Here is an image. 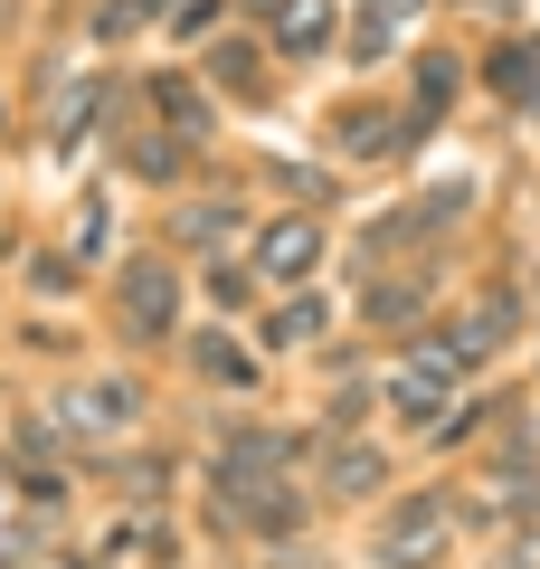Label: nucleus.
<instances>
[{
	"instance_id": "nucleus-1",
	"label": "nucleus",
	"mask_w": 540,
	"mask_h": 569,
	"mask_svg": "<svg viewBox=\"0 0 540 569\" xmlns=\"http://www.w3.org/2000/svg\"><path fill=\"white\" fill-rule=\"evenodd\" d=\"M446 531H456V503H446V493H418V503H399V512L380 522V560H389V569H418Z\"/></svg>"
},
{
	"instance_id": "nucleus-2",
	"label": "nucleus",
	"mask_w": 540,
	"mask_h": 569,
	"mask_svg": "<svg viewBox=\"0 0 540 569\" xmlns=\"http://www.w3.org/2000/svg\"><path fill=\"white\" fill-rule=\"evenodd\" d=\"M464 200H474V181H437L427 200H408V219L370 228V247H399V238H437V228H456V219H464Z\"/></svg>"
},
{
	"instance_id": "nucleus-3",
	"label": "nucleus",
	"mask_w": 540,
	"mask_h": 569,
	"mask_svg": "<svg viewBox=\"0 0 540 569\" xmlns=\"http://www.w3.org/2000/svg\"><path fill=\"white\" fill-rule=\"evenodd\" d=\"M171 313H180L171 266H152V257H142L133 276H123V323H133V332H171Z\"/></svg>"
},
{
	"instance_id": "nucleus-4",
	"label": "nucleus",
	"mask_w": 540,
	"mask_h": 569,
	"mask_svg": "<svg viewBox=\"0 0 540 569\" xmlns=\"http://www.w3.org/2000/svg\"><path fill=\"white\" fill-rule=\"evenodd\" d=\"M322 257V238H313V219H276L257 238V276H303V266Z\"/></svg>"
},
{
	"instance_id": "nucleus-5",
	"label": "nucleus",
	"mask_w": 540,
	"mask_h": 569,
	"mask_svg": "<svg viewBox=\"0 0 540 569\" xmlns=\"http://www.w3.org/2000/svg\"><path fill=\"white\" fill-rule=\"evenodd\" d=\"M408 10H418V0H360V29H351V58H360V67H380L389 48H399V29H408Z\"/></svg>"
},
{
	"instance_id": "nucleus-6",
	"label": "nucleus",
	"mask_w": 540,
	"mask_h": 569,
	"mask_svg": "<svg viewBox=\"0 0 540 569\" xmlns=\"http://www.w3.org/2000/svg\"><path fill=\"white\" fill-rule=\"evenodd\" d=\"M152 104L171 114L180 142H200V133H209V104H200V86H190V77H152Z\"/></svg>"
},
{
	"instance_id": "nucleus-7",
	"label": "nucleus",
	"mask_w": 540,
	"mask_h": 569,
	"mask_svg": "<svg viewBox=\"0 0 540 569\" xmlns=\"http://www.w3.org/2000/svg\"><path fill=\"white\" fill-rule=\"evenodd\" d=\"M360 313H370V323H418V313H427V284L389 276V284H370V295H360Z\"/></svg>"
},
{
	"instance_id": "nucleus-8",
	"label": "nucleus",
	"mask_w": 540,
	"mask_h": 569,
	"mask_svg": "<svg viewBox=\"0 0 540 569\" xmlns=\"http://www.w3.org/2000/svg\"><path fill=\"white\" fill-rule=\"evenodd\" d=\"M190 361H200L209 380H228V389H247V380H257V361H247V351L228 342V332H200V342H190Z\"/></svg>"
},
{
	"instance_id": "nucleus-9",
	"label": "nucleus",
	"mask_w": 540,
	"mask_h": 569,
	"mask_svg": "<svg viewBox=\"0 0 540 569\" xmlns=\"http://www.w3.org/2000/svg\"><path fill=\"white\" fill-rule=\"evenodd\" d=\"M67 418L77 427H133V389L104 380V389H86V399H67Z\"/></svg>"
},
{
	"instance_id": "nucleus-10",
	"label": "nucleus",
	"mask_w": 540,
	"mask_h": 569,
	"mask_svg": "<svg viewBox=\"0 0 540 569\" xmlns=\"http://www.w3.org/2000/svg\"><path fill=\"white\" fill-rule=\"evenodd\" d=\"M322 39H332V10L322 0H284V58H313Z\"/></svg>"
},
{
	"instance_id": "nucleus-11",
	"label": "nucleus",
	"mask_w": 540,
	"mask_h": 569,
	"mask_svg": "<svg viewBox=\"0 0 540 569\" xmlns=\"http://www.w3.org/2000/svg\"><path fill=\"white\" fill-rule=\"evenodd\" d=\"M332 133H341V152H399V123H389V114H370V104H351V114H341Z\"/></svg>"
},
{
	"instance_id": "nucleus-12",
	"label": "nucleus",
	"mask_w": 540,
	"mask_h": 569,
	"mask_svg": "<svg viewBox=\"0 0 540 569\" xmlns=\"http://www.w3.org/2000/svg\"><path fill=\"white\" fill-rule=\"evenodd\" d=\"M380 475H389L380 447H341L332 456V493H351V503H360V493H380Z\"/></svg>"
},
{
	"instance_id": "nucleus-13",
	"label": "nucleus",
	"mask_w": 540,
	"mask_h": 569,
	"mask_svg": "<svg viewBox=\"0 0 540 569\" xmlns=\"http://www.w3.org/2000/svg\"><path fill=\"white\" fill-rule=\"evenodd\" d=\"M493 86H502L512 104H540V48H502V58H493Z\"/></svg>"
},
{
	"instance_id": "nucleus-14",
	"label": "nucleus",
	"mask_w": 540,
	"mask_h": 569,
	"mask_svg": "<svg viewBox=\"0 0 540 569\" xmlns=\"http://www.w3.org/2000/svg\"><path fill=\"white\" fill-rule=\"evenodd\" d=\"M209 77H219V86H238V96H247V86H257V48H247V39L209 48Z\"/></svg>"
},
{
	"instance_id": "nucleus-15",
	"label": "nucleus",
	"mask_w": 540,
	"mask_h": 569,
	"mask_svg": "<svg viewBox=\"0 0 540 569\" xmlns=\"http://www.w3.org/2000/svg\"><path fill=\"white\" fill-rule=\"evenodd\" d=\"M247 295H257V276H247V266H228V257L209 266V305H228V313H238Z\"/></svg>"
},
{
	"instance_id": "nucleus-16",
	"label": "nucleus",
	"mask_w": 540,
	"mask_h": 569,
	"mask_svg": "<svg viewBox=\"0 0 540 569\" xmlns=\"http://www.w3.org/2000/svg\"><path fill=\"white\" fill-rule=\"evenodd\" d=\"M313 332H322V305H313V295H303V305H284V313H276V342H313Z\"/></svg>"
},
{
	"instance_id": "nucleus-17",
	"label": "nucleus",
	"mask_w": 540,
	"mask_h": 569,
	"mask_svg": "<svg viewBox=\"0 0 540 569\" xmlns=\"http://www.w3.org/2000/svg\"><path fill=\"white\" fill-rule=\"evenodd\" d=\"M133 171H142V181H171V171H180V142H133Z\"/></svg>"
},
{
	"instance_id": "nucleus-18",
	"label": "nucleus",
	"mask_w": 540,
	"mask_h": 569,
	"mask_svg": "<svg viewBox=\"0 0 540 569\" xmlns=\"http://www.w3.org/2000/svg\"><path fill=\"white\" fill-rule=\"evenodd\" d=\"M502 569H540V550H531V541H512V550H502Z\"/></svg>"
},
{
	"instance_id": "nucleus-19",
	"label": "nucleus",
	"mask_w": 540,
	"mask_h": 569,
	"mask_svg": "<svg viewBox=\"0 0 540 569\" xmlns=\"http://www.w3.org/2000/svg\"><path fill=\"white\" fill-rule=\"evenodd\" d=\"M161 10H180V0H133V20H161Z\"/></svg>"
},
{
	"instance_id": "nucleus-20",
	"label": "nucleus",
	"mask_w": 540,
	"mask_h": 569,
	"mask_svg": "<svg viewBox=\"0 0 540 569\" xmlns=\"http://www.w3.org/2000/svg\"><path fill=\"white\" fill-rule=\"evenodd\" d=\"M257 10H284V0H257Z\"/></svg>"
}]
</instances>
